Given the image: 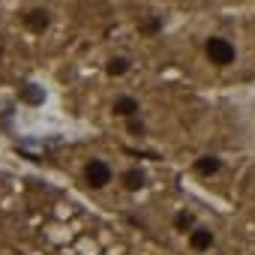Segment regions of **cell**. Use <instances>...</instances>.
<instances>
[{
    "mask_svg": "<svg viewBox=\"0 0 255 255\" xmlns=\"http://www.w3.org/2000/svg\"><path fill=\"white\" fill-rule=\"evenodd\" d=\"M204 57H207L216 69L234 66V63H237V45H234L228 36H207V39H204Z\"/></svg>",
    "mask_w": 255,
    "mask_h": 255,
    "instance_id": "1",
    "label": "cell"
},
{
    "mask_svg": "<svg viewBox=\"0 0 255 255\" xmlns=\"http://www.w3.org/2000/svg\"><path fill=\"white\" fill-rule=\"evenodd\" d=\"M84 180L90 189H105L111 180H114V168L105 162V159H90L84 165Z\"/></svg>",
    "mask_w": 255,
    "mask_h": 255,
    "instance_id": "2",
    "label": "cell"
},
{
    "mask_svg": "<svg viewBox=\"0 0 255 255\" xmlns=\"http://www.w3.org/2000/svg\"><path fill=\"white\" fill-rule=\"evenodd\" d=\"M111 111H114L117 117H126V120H132V117H138L141 105H138V99H135V96L123 93V96H117V99L111 102Z\"/></svg>",
    "mask_w": 255,
    "mask_h": 255,
    "instance_id": "3",
    "label": "cell"
},
{
    "mask_svg": "<svg viewBox=\"0 0 255 255\" xmlns=\"http://www.w3.org/2000/svg\"><path fill=\"white\" fill-rule=\"evenodd\" d=\"M189 246H192L195 252L210 249V246H213V231H210V228H201V225L192 228V231H189Z\"/></svg>",
    "mask_w": 255,
    "mask_h": 255,
    "instance_id": "4",
    "label": "cell"
},
{
    "mask_svg": "<svg viewBox=\"0 0 255 255\" xmlns=\"http://www.w3.org/2000/svg\"><path fill=\"white\" fill-rule=\"evenodd\" d=\"M120 180H123V186L129 189V192H135V189H141V186H144V174H141L138 168L123 171V174H120Z\"/></svg>",
    "mask_w": 255,
    "mask_h": 255,
    "instance_id": "5",
    "label": "cell"
},
{
    "mask_svg": "<svg viewBox=\"0 0 255 255\" xmlns=\"http://www.w3.org/2000/svg\"><path fill=\"white\" fill-rule=\"evenodd\" d=\"M219 168H222V162H219L216 156H201V159L195 162V171H198V174H204V177H210V174H216Z\"/></svg>",
    "mask_w": 255,
    "mask_h": 255,
    "instance_id": "6",
    "label": "cell"
},
{
    "mask_svg": "<svg viewBox=\"0 0 255 255\" xmlns=\"http://www.w3.org/2000/svg\"><path fill=\"white\" fill-rule=\"evenodd\" d=\"M105 69H108V75H123V72H129V60L126 57H111Z\"/></svg>",
    "mask_w": 255,
    "mask_h": 255,
    "instance_id": "7",
    "label": "cell"
},
{
    "mask_svg": "<svg viewBox=\"0 0 255 255\" xmlns=\"http://www.w3.org/2000/svg\"><path fill=\"white\" fill-rule=\"evenodd\" d=\"M45 15H48V12H39V9H36V12H30L27 24H30L33 30H45V24H48V18H45Z\"/></svg>",
    "mask_w": 255,
    "mask_h": 255,
    "instance_id": "8",
    "label": "cell"
},
{
    "mask_svg": "<svg viewBox=\"0 0 255 255\" xmlns=\"http://www.w3.org/2000/svg\"><path fill=\"white\" fill-rule=\"evenodd\" d=\"M192 222H195L192 213H177V216H174V228H177V231H189Z\"/></svg>",
    "mask_w": 255,
    "mask_h": 255,
    "instance_id": "9",
    "label": "cell"
}]
</instances>
